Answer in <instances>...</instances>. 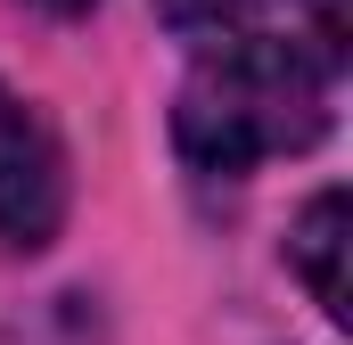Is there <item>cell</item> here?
<instances>
[{"label":"cell","mask_w":353,"mask_h":345,"mask_svg":"<svg viewBox=\"0 0 353 345\" xmlns=\"http://www.w3.org/2000/svg\"><path fill=\"white\" fill-rule=\"evenodd\" d=\"M329 99L337 75L304 66V58H239L214 50L189 66L173 107V148L205 181H247L271 157H296L329 132Z\"/></svg>","instance_id":"6da1fadb"},{"label":"cell","mask_w":353,"mask_h":345,"mask_svg":"<svg viewBox=\"0 0 353 345\" xmlns=\"http://www.w3.org/2000/svg\"><path fill=\"white\" fill-rule=\"evenodd\" d=\"M165 33L189 41V58L239 50V58H304L321 75H345L353 17L345 0H157Z\"/></svg>","instance_id":"7a4b0ae2"},{"label":"cell","mask_w":353,"mask_h":345,"mask_svg":"<svg viewBox=\"0 0 353 345\" xmlns=\"http://www.w3.org/2000/svg\"><path fill=\"white\" fill-rule=\"evenodd\" d=\"M58 230H66V148L25 99H0V255H41Z\"/></svg>","instance_id":"3957f363"},{"label":"cell","mask_w":353,"mask_h":345,"mask_svg":"<svg viewBox=\"0 0 353 345\" xmlns=\"http://www.w3.org/2000/svg\"><path fill=\"white\" fill-rule=\"evenodd\" d=\"M288 263H296V279L312 288V304L329 313V321H345V189H321L304 214H296V230H288Z\"/></svg>","instance_id":"277c9868"},{"label":"cell","mask_w":353,"mask_h":345,"mask_svg":"<svg viewBox=\"0 0 353 345\" xmlns=\"http://www.w3.org/2000/svg\"><path fill=\"white\" fill-rule=\"evenodd\" d=\"M25 8H41V17H83L90 0H25Z\"/></svg>","instance_id":"5b68a950"}]
</instances>
